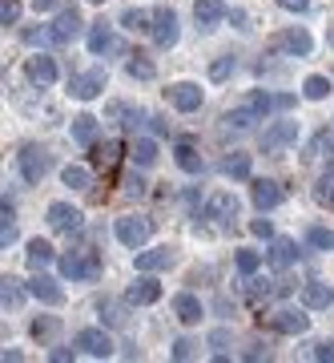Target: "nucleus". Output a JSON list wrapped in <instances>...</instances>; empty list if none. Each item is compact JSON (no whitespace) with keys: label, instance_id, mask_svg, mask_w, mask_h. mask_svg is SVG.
Wrapping results in <instances>:
<instances>
[{"label":"nucleus","instance_id":"obj_1","mask_svg":"<svg viewBox=\"0 0 334 363\" xmlns=\"http://www.w3.org/2000/svg\"><path fill=\"white\" fill-rule=\"evenodd\" d=\"M57 267H61L64 283H93V279L101 274V259H97L93 250H69V255L57 259Z\"/></svg>","mask_w":334,"mask_h":363},{"label":"nucleus","instance_id":"obj_2","mask_svg":"<svg viewBox=\"0 0 334 363\" xmlns=\"http://www.w3.org/2000/svg\"><path fill=\"white\" fill-rule=\"evenodd\" d=\"M113 234H117V242H121V247L142 250L145 242H149V234H154V222L142 218V214H125V218H117Z\"/></svg>","mask_w":334,"mask_h":363},{"label":"nucleus","instance_id":"obj_3","mask_svg":"<svg viewBox=\"0 0 334 363\" xmlns=\"http://www.w3.org/2000/svg\"><path fill=\"white\" fill-rule=\"evenodd\" d=\"M16 166H21V178L28 182V186H37L40 178H45V174H49V150H45V145H21V154H16Z\"/></svg>","mask_w":334,"mask_h":363},{"label":"nucleus","instance_id":"obj_4","mask_svg":"<svg viewBox=\"0 0 334 363\" xmlns=\"http://www.w3.org/2000/svg\"><path fill=\"white\" fill-rule=\"evenodd\" d=\"M169 105L178 109V113H197L202 109V101H206V93H202V85L197 81H173L166 89Z\"/></svg>","mask_w":334,"mask_h":363},{"label":"nucleus","instance_id":"obj_5","mask_svg":"<svg viewBox=\"0 0 334 363\" xmlns=\"http://www.w3.org/2000/svg\"><path fill=\"white\" fill-rule=\"evenodd\" d=\"M105 85H109V73L105 69H89V73H77V77H69V97H77V101H93V97H101Z\"/></svg>","mask_w":334,"mask_h":363},{"label":"nucleus","instance_id":"obj_6","mask_svg":"<svg viewBox=\"0 0 334 363\" xmlns=\"http://www.w3.org/2000/svg\"><path fill=\"white\" fill-rule=\"evenodd\" d=\"M73 343H77L89 359H109V355H113V339H109L105 327H85V331H77Z\"/></svg>","mask_w":334,"mask_h":363},{"label":"nucleus","instance_id":"obj_7","mask_svg":"<svg viewBox=\"0 0 334 363\" xmlns=\"http://www.w3.org/2000/svg\"><path fill=\"white\" fill-rule=\"evenodd\" d=\"M149 37H154L157 49H173L181 37V28H178V13L173 9H157L154 13V28H149Z\"/></svg>","mask_w":334,"mask_h":363},{"label":"nucleus","instance_id":"obj_8","mask_svg":"<svg viewBox=\"0 0 334 363\" xmlns=\"http://www.w3.org/2000/svg\"><path fill=\"white\" fill-rule=\"evenodd\" d=\"M270 45L278 52H290V57H310V52H314V37H310L306 28H282Z\"/></svg>","mask_w":334,"mask_h":363},{"label":"nucleus","instance_id":"obj_9","mask_svg":"<svg viewBox=\"0 0 334 363\" xmlns=\"http://www.w3.org/2000/svg\"><path fill=\"white\" fill-rule=\"evenodd\" d=\"M310 307H302V311H294V307H282V311L270 315V327L278 331V335H306L310 331Z\"/></svg>","mask_w":334,"mask_h":363},{"label":"nucleus","instance_id":"obj_10","mask_svg":"<svg viewBox=\"0 0 334 363\" xmlns=\"http://www.w3.org/2000/svg\"><path fill=\"white\" fill-rule=\"evenodd\" d=\"M45 218H49L52 230H61V234H73L81 230V222H85V214H81L73 202H52L49 210H45Z\"/></svg>","mask_w":334,"mask_h":363},{"label":"nucleus","instance_id":"obj_11","mask_svg":"<svg viewBox=\"0 0 334 363\" xmlns=\"http://www.w3.org/2000/svg\"><path fill=\"white\" fill-rule=\"evenodd\" d=\"M250 198H254V206L262 210V214H266V210L282 206L286 190L278 186V182H270V178H254V182H250Z\"/></svg>","mask_w":334,"mask_h":363},{"label":"nucleus","instance_id":"obj_12","mask_svg":"<svg viewBox=\"0 0 334 363\" xmlns=\"http://www.w3.org/2000/svg\"><path fill=\"white\" fill-rule=\"evenodd\" d=\"M25 77L33 81V85H57L61 69H57V61H52V57L37 52V57H28V61H25Z\"/></svg>","mask_w":334,"mask_h":363},{"label":"nucleus","instance_id":"obj_13","mask_svg":"<svg viewBox=\"0 0 334 363\" xmlns=\"http://www.w3.org/2000/svg\"><path fill=\"white\" fill-rule=\"evenodd\" d=\"M298 133H302L298 130V121H274L270 130L262 133V150H270V154L274 150H286V145L298 142Z\"/></svg>","mask_w":334,"mask_h":363},{"label":"nucleus","instance_id":"obj_14","mask_svg":"<svg viewBox=\"0 0 334 363\" xmlns=\"http://www.w3.org/2000/svg\"><path fill=\"white\" fill-rule=\"evenodd\" d=\"M77 33H81V16H77V9H61V13L52 16L49 37L57 40V45H69V40H77Z\"/></svg>","mask_w":334,"mask_h":363},{"label":"nucleus","instance_id":"obj_15","mask_svg":"<svg viewBox=\"0 0 334 363\" xmlns=\"http://www.w3.org/2000/svg\"><path fill=\"white\" fill-rule=\"evenodd\" d=\"M25 286H28V295L37 298V303H45V307H61L64 303V291L57 286V279H49L45 271H40L33 283H25Z\"/></svg>","mask_w":334,"mask_h":363},{"label":"nucleus","instance_id":"obj_16","mask_svg":"<svg viewBox=\"0 0 334 363\" xmlns=\"http://www.w3.org/2000/svg\"><path fill=\"white\" fill-rule=\"evenodd\" d=\"M125 298L133 303V307H149V303H157V298H161V283H157L149 271H142V279L125 291Z\"/></svg>","mask_w":334,"mask_h":363},{"label":"nucleus","instance_id":"obj_17","mask_svg":"<svg viewBox=\"0 0 334 363\" xmlns=\"http://www.w3.org/2000/svg\"><path fill=\"white\" fill-rule=\"evenodd\" d=\"M173 315H178V323L197 327L206 311H202V298L193 295V291H181V295H173Z\"/></svg>","mask_w":334,"mask_h":363},{"label":"nucleus","instance_id":"obj_18","mask_svg":"<svg viewBox=\"0 0 334 363\" xmlns=\"http://www.w3.org/2000/svg\"><path fill=\"white\" fill-rule=\"evenodd\" d=\"M173 262H178V250L173 247H154V250H142V255H137V271L157 274V271H169Z\"/></svg>","mask_w":334,"mask_h":363},{"label":"nucleus","instance_id":"obj_19","mask_svg":"<svg viewBox=\"0 0 334 363\" xmlns=\"http://www.w3.org/2000/svg\"><path fill=\"white\" fill-rule=\"evenodd\" d=\"M238 210H242V206H238V198H234L230 190H218V194L209 198L206 214H209L214 222H221V226H226V222H234V218H238Z\"/></svg>","mask_w":334,"mask_h":363},{"label":"nucleus","instance_id":"obj_20","mask_svg":"<svg viewBox=\"0 0 334 363\" xmlns=\"http://www.w3.org/2000/svg\"><path fill=\"white\" fill-rule=\"evenodd\" d=\"M330 303H334L330 283H306L302 286V307H310V311H326Z\"/></svg>","mask_w":334,"mask_h":363},{"label":"nucleus","instance_id":"obj_21","mask_svg":"<svg viewBox=\"0 0 334 363\" xmlns=\"http://www.w3.org/2000/svg\"><path fill=\"white\" fill-rule=\"evenodd\" d=\"M226 16V4L221 0H193V21H197V28H214Z\"/></svg>","mask_w":334,"mask_h":363},{"label":"nucleus","instance_id":"obj_22","mask_svg":"<svg viewBox=\"0 0 334 363\" xmlns=\"http://www.w3.org/2000/svg\"><path fill=\"white\" fill-rule=\"evenodd\" d=\"M173 162H178L185 174H202V169H206V157L197 154V145H190V142L173 145Z\"/></svg>","mask_w":334,"mask_h":363},{"label":"nucleus","instance_id":"obj_23","mask_svg":"<svg viewBox=\"0 0 334 363\" xmlns=\"http://www.w3.org/2000/svg\"><path fill=\"white\" fill-rule=\"evenodd\" d=\"M25 262L33 267V271H45V267H52V262H57V250H52L45 238H33V242H28V250H25Z\"/></svg>","mask_w":334,"mask_h":363},{"label":"nucleus","instance_id":"obj_24","mask_svg":"<svg viewBox=\"0 0 334 363\" xmlns=\"http://www.w3.org/2000/svg\"><path fill=\"white\" fill-rule=\"evenodd\" d=\"M266 262L270 267H290V262H298V247L290 238H274L270 250H266Z\"/></svg>","mask_w":334,"mask_h":363},{"label":"nucleus","instance_id":"obj_25","mask_svg":"<svg viewBox=\"0 0 334 363\" xmlns=\"http://www.w3.org/2000/svg\"><path fill=\"white\" fill-rule=\"evenodd\" d=\"M314 202L334 214V166H326L318 174V182H314Z\"/></svg>","mask_w":334,"mask_h":363},{"label":"nucleus","instance_id":"obj_26","mask_svg":"<svg viewBox=\"0 0 334 363\" xmlns=\"http://www.w3.org/2000/svg\"><path fill=\"white\" fill-rule=\"evenodd\" d=\"M250 169H254V162H250V154H242V150H234V154L221 162V174L234 178V182H246L250 178Z\"/></svg>","mask_w":334,"mask_h":363},{"label":"nucleus","instance_id":"obj_27","mask_svg":"<svg viewBox=\"0 0 334 363\" xmlns=\"http://www.w3.org/2000/svg\"><path fill=\"white\" fill-rule=\"evenodd\" d=\"M121 25H125L129 33H149V28H154V13H149V9H125V13H121Z\"/></svg>","mask_w":334,"mask_h":363},{"label":"nucleus","instance_id":"obj_28","mask_svg":"<svg viewBox=\"0 0 334 363\" xmlns=\"http://www.w3.org/2000/svg\"><path fill=\"white\" fill-rule=\"evenodd\" d=\"M302 97H306V101H326V97H330V77L310 73V77L302 81Z\"/></svg>","mask_w":334,"mask_h":363},{"label":"nucleus","instance_id":"obj_29","mask_svg":"<svg viewBox=\"0 0 334 363\" xmlns=\"http://www.w3.org/2000/svg\"><path fill=\"white\" fill-rule=\"evenodd\" d=\"M73 142H81V145H93V142H97V117H93V113L73 117Z\"/></svg>","mask_w":334,"mask_h":363},{"label":"nucleus","instance_id":"obj_30","mask_svg":"<svg viewBox=\"0 0 334 363\" xmlns=\"http://www.w3.org/2000/svg\"><path fill=\"white\" fill-rule=\"evenodd\" d=\"M61 182H64V186H73V190H89V186H93V169L73 162V166L61 169Z\"/></svg>","mask_w":334,"mask_h":363},{"label":"nucleus","instance_id":"obj_31","mask_svg":"<svg viewBox=\"0 0 334 363\" xmlns=\"http://www.w3.org/2000/svg\"><path fill=\"white\" fill-rule=\"evenodd\" d=\"M125 73L133 81H154L157 77V65L149 61V57H142V52H137V57H129V61H125Z\"/></svg>","mask_w":334,"mask_h":363},{"label":"nucleus","instance_id":"obj_32","mask_svg":"<svg viewBox=\"0 0 334 363\" xmlns=\"http://www.w3.org/2000/svg\"><path fill=\"white\" fill-rule=\"evenodd\" d=\"M254 121H262V113H258V109H250L246 101L238 105V109H230V113H226V125H230V130H250Z\"/></svg>","mask_w":334,"mask_h":363},{"label":"nucleus","instance_id":"obj_33","mask_svg":"<svg viewBox=\"0 0 334 363\" xmlns=\"http://www.w3.org/2000/svg\"><path fill=\"white\" fill-rule=\"evenodd\" d=\"M25 295H28V286L21 291V286H16V279H8V274L0 279V303H4V311H8V307H21V303H25Z\"/></svg>","mask_w":334,"mask_h":363},{"label":"nucleus","instance_id":"obj_34","mask_svg":"<svg viewBox=\"0 0 334 363\" xmlns=\"http://www.w3.org/2000/svg\"><path fill=\"white\" fill-rule=\"evenodd\" d=\"M105 49H113V28L109 25H93L89 28V52L93 57H101Z\"/></svg>","mask_w":334,"mask_h":363},{"label":"nucleus","instance_id":"obj_35","mask_svg":"<svg viewBox=\"0 0 334 363\" xmlns=\"http://www.w3.org/2000/svg\"><path fill=\"white\" fill-rule=\"evenodd\" d=\"M133 166H154L157 162V142H149V138H137V142H133Z\"/></svg>","mask_w":334,"mask_h":363},{"label":"nucleus","instance_id":"obj_36","mask_svg":"<svg viewBox=\"0 0 334 363\" xmlns=\"http://www.w3.org/2000/svg\"><path fill=\"white\" fill-rule=\"evenodd\" d=\"M234 262H238V271H242L246 279H254L258 267H262V255H258V250H238V255H234Z\"/></svg>","mask_w":334,"mask_h":363},{"label":"nucleus","instance_id":"obj_37","mask_svg":"<svg viewBox=\"0 0 334 363\" xmlns=\"http://www.w3.org/2000/svg\"><path fill=\"white\" fill-rule=\"evenodd\" d=\"M306 242L310 247H318V250H334V230H326V226H310Z\"/></svg>","mask_w":334,"mask_h":363},{"label":"nucleus","instance_id":"obj_38","mask_svg":"<svg viewBox=\"0 0 334 363\" xmlns=\"http://www.w3.org/2000/svg\"><path fill=\"white\" fill-rule=\"evenodd\" d=\"M246 105H250V109H258V113L266 117V113L274 109V97H270V93H262V89H250V93H246Z\"/></svg>","mask_w":334,"mask_h":363},{"label":"nucleus","instance_id":"obj_39","mask_svg":"<svg viewBox=\"0 0 334 363\" xmlns=\"http://www.w3.org/2000/svg\"><path fill=\"white\" fill-rule=\"evenodd\" d=\"M21 21V0H0V25L8 28Z\"/></svg>","mask_w":334,"mask_h":363},{"label":"nucleus","instance_id":"obj_40","mask_svg":"<svg viewBox=\"0 0 334 363\" xmlns=\"http://www.w3.org/2000/svg\"><path fill=\"white\" fill-rule=\"evenodd\" d=\"M234 65H238L234 57H218V61L209 65V81H226V77L234 73Z\"/></svg>","mask_w":334,"mask_h":363},{"label":"nucleus","instance_id":"obj_41","mask_svg":"<svg viewBox=\"0 0 334 363\" xmlns=\"http://www.w3.org/2000/svg\"><path fill=\"white\" fill-rule=\"evenodd\" d=\"M250 234H254V238H274V222L270 218H254L250 222Z\"/></svg>","mask_w":334,"mask_h":363},{"label":"nucleus","instance_id":"obj_42","mask_svg":"<svg viewBox=\"0 0 334 363\" xmlns=\"http://www.w3.org/2000/svg\"><path fill=\"white\" fill-rule=\"evenodd\" d=\"M57 327H61L57 319H37V323H33V335H37V339H49V335H57Z\"/></svg>","mask_w":334,"mask_h":363},{"label":"nucleus","instance_id":"obj_43","mask_svg":"<svg viewBox=\"0 0 334 363\" xmlns=\"http://www.w3.org/2000/svg\"><path fill=\"white\" fill-rule=\"evenodd\" d=\"M193 355H197V351H193L190 339H178V343H173V359H193Z\"/></svg>","mask_w":334,"mask_h":363},{"label":"nucleus","instance_id":"obj_44","mask_svg":"<svg viewBox=\"0 0 334 363\" xmlns=\"http://www.w3.org/2000/svg\"><path fill=\"white\" fill-rule=\"evenodd\" d=\"M278 9H286V13H306L310 0H278Z\"/></svg>","mask_w":334,"mask_h":363},{"label":"nucleus","instance_id":"obj_45","mask_svg":"<svg viewBox=\"0 0 334 363\" xmlns=\"http://www.w3.org/2000/svg\"><path fill=\"white\" fill-rule=\"evenodd\" d=\"M314 359H322V363L330 359L334 363V343H314Z\"/></svg>","mask_w":334,"mask_h":363},{"label":"nucleus","instance_id":"obj_46","mask_svg":"<svg viewBox=\"0 0 334 363\" xmlns=\"http://www.w3.org/2000/svg\"><path fill=\"white\" fill-rule=\"evenodd\" d=\"M125 190H129V194H145V182L137 178V174H129V178H125Z\"/></svg>","mask_w":334,"mask_h":363},{"label":"nucleus","instance_id":"obj_47","mask_svg":"<svg viewBox=\"0 0 334 363\" xmlns=\"http://www.w3.org/2000/svg\"><path fill=\"white\" fill-rule=\"evenodd\" d=\"M49 359H52V363H69V359H73V351H69V347H52Z\"/></svg>","mask_w":334,"mask_h":363},{"label":"nucleus","instance_id":"obj_48","mask_svg":"<svg viewBox=\"0 0 334 363\" xmlns=\"http://www.w3.org/2000/svg\"><path fill=\"white\" fill-rule=\"evenodd\" d=\"M294 105V93H274V109H290Z\"/></svg>","mask_w":334,"mask_h":363},{"label":"nucleus","instance_id":"obj_49","mask_svg":"<svg viewBox=\"0 0 334 363\" xmlns=\"http://www.w3.org/2000/svg\"><path fill=\"white\" fill-rule=\"evenodd\" d=\"M101 311H109V323H125V315L117 311L113 303H101Z\"/></svg>","mask_w":334,"mask_h":363},{"label":"nucleus","instance_id":"obj_50","mask_svg":"<svg viewBox=\"0 0 334 363\" xmlns=\"http://www.w3.org/2000/svg\"><path fill=\"white\" fill-rule=\"evenodd\" d=\"M33 9H37V13H52V9H57V0H33Z\"/></svg>","mask_w":334,"mask_h":363},{"label":"nucleus","instance_id":"obj_51","mask_svg":"<svg viewBox=\"0 0 334 363\" xmlns=\"http://www.w3.org/2000/svg\"><path fill=\"white\" fill-rule=\"evenodd\" d=\"M21 37H25V45H37V40H40V33H37V28H25Z\"/></svg>","mask_w":334,"mask_h":363},{"label":"nucleus","instance_id":"obj_52","mask_svg":"<svg viewBox=\"0 0 334 363\" xmlns=\"http://www.w3.org/2000/svg\"><path fill=\"white\" fill-rule=\"evenodd\" d=\"M89 4H105V0H89Z\"/></svg>","mask_w":334,"mask_h":363},{"label":"nucleus","instance_id":"obj_53","mask_svg":"<svg viewBox=\"0 0 334 363\" xmlns=\"http://www.w3.org/2000/svg\"><path fill=\"white\" fill-rule=\"evenodd\" d=\"M330 49H334V33H330Z\"/></svg>","mask_w":334,"mask_h":363}]
</instances>
